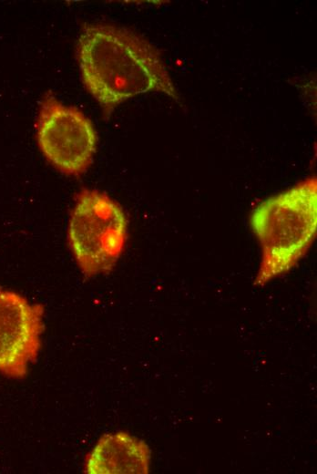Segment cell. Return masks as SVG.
<instances>
[{
	"label": "cell",
	"mask_w": 317,
	"mask_h": 474,
	"mask_svg": "<svg viewBox=\"0 0 317 474\" xmlns=\"http://www.w3.org/2000/svg\"><path fill=\"white\" fill-rule=\"evenodd\" d=\"M126 239L127 219L121 207L101 191H80L69 220L68 241L81 272L87 277L109 272Z\"/></svg>",
	"instance_id": "3957f363"
},
{
	"label": "cell",
	"mask_w": 317,
	"mask_h": 474,
	"mask_svg": "<svg viewBox=\"0 0 317 474\" xmlns=\"http://www.w3.org/2000/svg\"><path fill=\"white\" fill-rule=\"evenodd\" d=\"M36 139L48 161L67 175L85 172L97 149V133L91 121L77 108L62 104L50 92L40 104Z\"/></svg>",
	"instance_id": "277c9868"
},
{
	"label": "cell",
	"mask_w": 317,
	"mask_h": 474,
	"mask_svg": "<svg viewBox=\"0 0 317 474\" xmlns=\"http://www.w3.org/2000/svg\"><path fill=\"white\" fill-rule=\"evenodd\" d=\"M261 247L254 284L263 286L293 268L317 231V180L311 177L261 202L251 216Z\"/></svg>",
	"instance_id": "7a4b0ae2"
},
{
	"label": "cell",
	"mask_w": 317,
	"mask_h": 474,
	"mask_svg": "<svg viewBox=\"0 0 317 474\" xmlns=\"http://www.w3.org/2000/svg\"><path fill=\"white\" fill-rule=\"evenodd\" d=\"M82 82L105 116L140 94H179L158 49L137 33L107 24L83 26L77 41Z\"/></svg>",
	"instance_id": "6da1fadb"
},
{
	"label": "cell",
	"mask_w": 317,
	"mask_h": 474,
	"mask_svg": "<svg viewBox=\"0 0 317 474\" xmlns=\"http://www.w3.org/2000/svg\"><path fill=\"white\" fill-rule=\"evenodd\" d=\"M150 450L141 439L126 432L103 435L85 460L90 474L148 473Z\"/></svg>",
	"instance_id": "8992f818"
},
{
	"label": "cell",
	"mask_w": 317,
	"mask_h": 474,
	"mask_svg": "<svg viewBox=\"0 0 317 474\" xmlns=\"http://www.w3.org/2000/svg\"><path fill=\"white\" fill-rule=\"evenodd\" d=\"M44 307L23 295L0 289V373L26 376L41 348Z\"/></svg>",
	"instance_id": "5b68a950"
}]
</instances>
